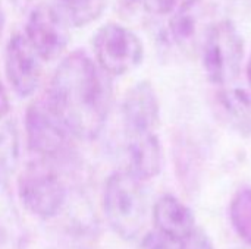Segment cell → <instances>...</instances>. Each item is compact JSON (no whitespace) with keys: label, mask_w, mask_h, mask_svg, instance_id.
<instances>
[{"label":"cell","mask_w":251,"mask_h":249,"mask_svg":"<svg viewBox=\"0 0 251 249\" xmlns=\"http://www.w3.org/2000/svg\"><path fill=\"white\" fill-rule=\"evenodd\" d=\"M179 0H141L146 10L156 15H166L176 9Z\"/></svg>","instance_id":"d6986e66"},{"label":"cell","mask_w":251,"mask_h":249,"mask_svg":"<svg viewBox=\"0 0 251 249\" xmlns=\"http://www.w3.org/2000/svg\"><path fill=\"white\" fill-rule=\"evenodd\" d=\"M153 222L156 232L171 242L181 244L197 227L191 210L176 197L162 195L153 207Z\"/></svg>","instance_id":"8fae6325"},{"label":"cell","mask_w":251,"mask_h":249,"mask_svg":"<svg viewBox=\"0 0 251 249\" xmlns=\"http://www.w3.org/2000/svg\"><path fill=\"white\" fill-rule=\"evenodd\" d=\"M128 172L141 182L156 178L163 167V150L156 134L126 136Z\"/></svg>","instance_id":"7c38bea8"},{"label":"cell","mask_w":251,"mask_h":249,"mask_svg":"<svg viewBox=\"0 0 251 249\" xmlns=\"http://www.w3.org/2000/svg\"><path fill=\"white\" fill-rule=\"evenodd\" d=\"M229 219L235 233L251 247V188H243L234 195Z\"/></svg>","instance_id":"e0dca14e"},{"label":"cell","mask_w":251,"mask_h":249,"mask_svg":"<svg viewBox=\"0 0 251 249\" xmlns=\"http://www.w3.org/2000/svg\"><path fill=\"white\" fill-rule=\"evenodd\" d=\"M10 112V100H9V94L4 88V85L0 81V122L9 114Z\"/></svg>","instance_id":"44dd1931"},{"label":"cell","mask_w":251,"mask_h":249,"mask_svg":"<svg viewBox=\"0 0 251 249\" xmlns=\"http://www.w3.org/2000/svg\"><path fill=\"white\" fill-rule=\"evenodd\" d=\"M0 249H28L24 222L3 179H0Z\"/></svg>","instance_id":"4fadbf2b"},{"label":"cell","mask_w":251,"mask_h":249,"mask_svg":"<svg viewBox=\"0 0 251 249\" xmlns=\"http://www.w3.org/2000/svg\"><path fill=\"white\" fill-rule=\"evenodd\" d=\"M110 78L81 50L56 68L44 97L75 139L93 141L103 132L113 103Z\"/></svg>","instance_id":"6da1fadb"},{"label":"cell","mask_w":251,"mask_h":249,"mask_svg":"<svg viewBox=\"0 0 251 249\" xmlns=\"http://www.w3.org/2000/svg\"><path fill=\"white\" fill-rule=\"evenodd\" d=\"M19 161V134L16 123L7 120L0 125V179L6 181Z\"/></svg>","instance_id":"2e32d148"},{"label":"cell","mask_w":251,"mask_h":249,"mask_svg":"<svg viewBox=\"0 0 251 249\" xmlns=\"http://www.w3.org/2000/svg\"><path fill=\"white\" fill-rule=\"evenodd\" d=\"M219 104L226 117L240 132L251 131V97L241 88H224L219 92Z\"/></svg>","instance_id":"5bb4252c"},{"label":"cell","mask_w":251,"mask_h":249,"mask_svg":"<svg viewBox=\"0 0 251 249\" xmlns=\"http://www.w3.org/2000/svg\"><path fill=\"white\" fill-rule=\"evenodd\" d=\"M24 37L43 62L59 59L71 40L69 23L60 9L41 3L31 9Z\"/></svg>","instance_id":"52a82bcc"},{"label":"cell","mask_w":251,"mask_h":249,"mask_svg":"<svg viewBox=\"0 0 251 249\" xmlns=\"http://www.w3.org/2000/svg\"><path fill=\"white\" fill-rule=\"evenodd\" d=\"M25 135L35 158L54 164L71 160L75 139L49 106L46 97L32 101L25 112Z\"/></svg>","instance_id":"277c9868"},{"label":"cell","mask_w":251,"mask_h":249,"mask_svg":"<svg viewBox=\"0 0 251 249\" xmlns=\"http://www.w3.org/2000/svg\"><path fill=\"white\" fill-rule=\"evenodd\" d=\"M41 59L24 34H15L4 48V73L12 90L21 98L35 92L41 81Z\"/></svg>","instance_id":"ba28073f"},{"label":"cell","mask_w":251,"mask_h":249,"mask_svg":"<svg viewBox=\"0 0 251 249\" xmlns=\"http://www.w3.org/2000/svg\"><path fill=\"white\" fill-rule=\"evenodd\" d=\"M204 73L210 82L225 87L237 79L244 59V41L234 22L216 21L201 45Z\"/></svg>","instance_id":"5b68a950"},{"label":"cell","mask_w":251,"mask_h":249,"mask_svg":"<svg viewBox=\"0 0 251 249\" xmlns=\"http://www.w3.org/2000/svg\"><path fill=\"white\" fill-rule=\"evenodd\" d=\"M121 116L126 136L154 134L160 119V104L156 90L149 81H140L126 91Z\"/></svg>","instance_id":"30bf717a"},{"label":"cell","mask_w":251,"mask_h":249,"mask_svg":"<svg viewBox=\"0 0 251 249\" xmlns=\"http://www.w3.org/2000/svg\"><path fill=\"white\" fill-rule=\"evenodd\" d=\"M247 76H249V82H250L251 87V57L250 60H249V65H247Z\"/></svg>","instance_id":"cb8c5ba5"},{"label":"cell","mask_w":251,"mask_h":249,"mask_svg":"<svg viewBox=\"0 0 251 249\" xmlns=\"http://www.w3.org/2000/svg\"><path fill=\"white\" fill-rule=\"evenodd\" d=\"M103 210L110 229L121 239H137L147 222V198L143 182L128 170L112 173L104 185Z\"/></svg>","instance_id":"7a4b0ae2"},{"label":"cell","mask_w":251,"mask_h":249,"mask_svg":"<svg viewBox=\"0 0 251 249\" xmlns=\"http://www.w3.org/2000/svg\"><path fill=\"white\" fill-rule=\"evenodd\" d=\"M215 22L213 9L207 0H184L172 13L169 31L172 40L181 50L194 53L201 48Z\"/></svg>","instance_id":"9c48e42d"},{"label":"cell","mask_w":251,"mask_h":249,"mask_svg":"<svg viewBox=\"0 0 251 249\" xmlns=\"http://www.w3.org/2000/svg\"><path fill=\"white\" fill-rule=\"evenodd\" d=\"M96 63L109 76H122L137 69L144 59L140 37L121 23H106L93 38Z\"/></svg>","instance_id":"8992f818"},{"label":"cell","mask_w":251,"mask_h":249,"mask_svg":"<svg viewBox=\"0 0 251 249\" xmlns=\"http://www.w3.org/2000/svg\"><path fill=\"white\" fill-rule=\"evenodd\" d=\"M4 23H6V16H4V10H3V7L0 4V35H1V32L4 29Z\"/></svg>","instance_id":"603a6c76"},{"label":"cell","mask_w":251,"mask_h":249,"mask_svg":"<svg viewBox=\"0 0 251 249\" xmlns=\"http://www.w3.org/2000/svg\"><path fill=\"white\" fill-rule=\"evenodd\" d=\"M140 249H172V247H171V241H168L157 232H151L143 238Z\"/></svg>","instance_id":"ffe728a7"},{"label":"cell","mask_w":251,"mask_h":249,"mask_svg":"<svg viewBox=\"0 0 251 249\" xmlns=\"http://www.w3.org/2000/svg\"><path fill=\"white\" fill-rule=\"evenodd\" d=\"M107 0H60V12L69 25L87 26L106 10Z\"/></svg>","instance_id":"9a60e30c"},{"label":"cell","mask_w":251,"mask_h":249,"mask_svg":"<svg viewBox=\"0 0 251 249\" xmlns=\"http://www.w3.org/2000/svg\"><path fill=\"white\" fill-rule=\"evenodd\" d=\"M179 249H215L210 238L201 230L196 229L185 241H182Z\"/></svg>","instance_id":"ac0fdd59"},{"label":"cell","mask_w":251,"mask_h":249,"mask_svg":"<svg viewBox=\"0 0 251 249\" xmlns=\"http://www.w3.org/2000/svg\"><path fill=\"white\" fill-rule=\"evenodd\" d=\"M15 7H18V9H26L28 7V4L31 3V0H9Z\"/></svg>","instance_id":"7402d4cb"},{"label":"cell","mask_w":251,"mask_h":249,"mask_svg":"<svg viewBox=\"0 0 251 249\" xmlns=\"http://www.w3.org/2000/svg\"><path fill=\"white\" fill-rule=\"evenodd\" d=\"M16 188L25 210L40 220L57 217L66 205L68 189L54 163L34 158L19 173Z\"/></svg>","instance_id":"3957f363"}]
</instances>
